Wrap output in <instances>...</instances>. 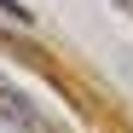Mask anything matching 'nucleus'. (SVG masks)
<instances>
[{
    "instance_id": "nucleus-1",
    "label": "nucleus",
    "mask_w": 133,
    "mask_h": 133,
    "mask_svg": "<svg viewBox=\"0 0 133 133\" xmlns=\"http://www.w3.org/2000/svg\"><path fill=\"white\" fill-rule=\"evenodd\" d=\"M0 122H12L17 133H58V127L41 116V110H35L23 93H17V87H6V81H0Z\"/></svg>"
},
{
    "instance_id": "nucleus-2",
    "label": "nucleus",
    "mask_w": 133,
    "mask_h": 133,
    "mask_svg": "<svg viewBox=\"0 0 133 133\" xmlns=\"http://www.w3.org/2000/svg\"><path fill=\"white\" fill-rule=\"evenodd\" d=\"M0 12H6L12 23H29V6H17V0H0Z\"/></svg>"
},
{
    "instance_id": "nucleus-3",
    "label": "nucleus",
    "mask_w": 133,
    "mask_h": 133,
    "mask_svg": "<svg viewBox=\"0 0 133 133\" xmlns=\"http://www.w3.org/2000/svg\"><path fill=\"white\" fill-rule=\"evenodd\" d=\"M116 6H127V12H133V0H116Z\"/></svg>"
}]
</instances>
